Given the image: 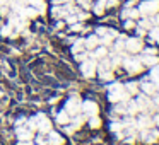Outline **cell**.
Returning <instances> with one entry per match:
<instances>
[{"label": "cell", "mask_w": 159, "mask_h": 145, "mask_svg": "<svg viewBox=\"0 0 159 145\" xmlns=\"http://www.w3.org/2000/svg\"><path fill=\"white\" fill-rule=\"evenodd\" d=\"M139 12H140V15H144V17H152V15H156L159 12V0H145V2H142L140 7H139Z\"/></svg>", "instance_id": "6da1fadb"}, {"label": "cell", "mask_w": 159, "mask_h": 145, "mask_svg": "<svg viewBox=\"0 0 159 145\" xmlns=\"http://www.w3.org/2000/svg\"><path fill=\"white\" fill-rule=\"evenodd\" d=\"M96 68H98V62L94 58H86L84 62H80V72H82V75L87 77V79L94 77Z\"/></svg>", "instance_id": "7a4b0ae2"}, {"label": "cell", "mask_w": 159, "mask_h": 145, "mask_svg": "<svg viewBox=\"0 0 159 145\" xmlns=\"http://www.w3.org/2000/svg\"><path fill=\"white\" fill-rule=\"evenodd\" d=\"M121 65L125 67V70H127L128 73H139L142 70V63L139 58H132V56H125L123 62H121Z\"/></svg>", "instance_id": "3957f363"}, {"label": "cell", "mask_w": 159, "mask_h": 145, "mask_svg": "<svg viewBox=\"0 0 159 145\" xmlns=\"http://www.w3.org/2000/svg\"><path fill=\"white\" fill-rule=\"evenodd\" d=\"M135 103H137V106H139V111H144V113H149V111L156 109L154 103H152L145 94H139V96L135 97Z\"/></svg>", "instance_id": "277c9868"}, {"label": "cell", "mask_w": 159, "mask_h": 145, "mask_svg": "<svg viewBox=\"0 0 159 145\" xmlns=\"http://www.w3.org/2000/svg\"><path fill=\"white\" fill-rule=\"evenodd\" d=\"M80 99L77 96H74V97H70L69 101H67V104H65V111L70 114V116H75L77 113H80Z\"/></svg>", "instance_id": "5b68a950"}, {"label": "cell", "mask_w": 159, "mask_h": 145, "mask_svg": "<svg viewBox=\"0 0 159 145\" xmlns=\"http://www.w3.org/2000/svg\"><path fill=\"white\" fill-rule=\"evenodd\" d=\"M125 50L130 51V53L142 51V39L140 38H127V41H125Z\"/></svg>", "instance_id": "8992f818"}, {"label": "cell", "mask_w": 159, "mask_h": 145, "mask_svg": "<svg viewBox=\"0 0 159 145\" xmlns=\"http://www.w3.org/2000/svg\"><path fill=\"white\" fill-rule=\"evenodd\" d=\"M80 111H82V113L86 114L87 118H89V116H94V114H98L99 108H98V104L94 103V101H84V103L80 104Z\"/></svg>", "instance_id": "52a82bcc"}, {"label": "cell", "mask_w": 159, "mask_h": 145, "mask_svg": "<svg viewBox=\"0 0 159 145\" xmlns=\"http://www.w3.org/2000/svg\"><path fill=\"white\" fill-rule=\"evenodd\" d=\"M140 138L145 142V143H156L159 138V131L152 130V128H144L140 133Z\"/></svg>", "instance_id": "ba28073f"}, {"label": "cell", "mask_w": 159, "mask_h": 145, "mask_svg": "<svg viewBox=\"0 0 159 145\" xmlns=\"http://www.w3.org/2000/svg\"><path fill=\"white\" fill-rule=\"evenodd\" d=\"M36 130L41 135H46L52 130V121H50L48 118H45L43 114H38V128H36Z\"/></svg>", "instance_id": "9c48e42d"}, {"label": "cell", "mask_w": 159, "mask_h": 145, "mask_svg": "<svg viewBox=\"0 0 159 145\" xmlns=\"http://www.w3.org/2000/svg\"><path fill=\"white\" fill-rule=\"evenodd\" d=\"M108 56V48L106 46H96L94 50H91L89 51V58H94L98 62V60H103Z\"/></svg>", "instance_id": "30bf717a"}, {"label": "cell", "mask_w": 159, "mask_h": 145, "mask_svg": "<svg viewBox=\"0 0 159 145\" xmlns=\"http://www.w3.org/2000/svg\"><path fill=\"white\" fill-rule=\"evenodd\" d=\"M135 125H137L139 130H144V128H152L154 121H152V118L149 116V114H142V116H139V118H137Z\"/></svg>", "instance_id": "8fae6325"}, {"label": "cell", "mask_w": 159, "mask_h": 145, "mask_svg": "<svg viewBox=\"0 0 159 145\" xmlns=\"http://www.w3.org/2000/svg\"><path fill=\"white\" fill-rule=\"evenodd\" d=\"M46 135H48V138H46L48 145H63V137H62L60 133H57V131L50 130Z\"/></svg>", "instance_id": "7c38bea8"}, {"label": "cell", "mask_w": 159, "mask_h": 145, "mask_svg": "<svg viewBox=\"0 0 159 145\" xmlns=\"http://www.w3.org/2000/svg\"><path fill=\"white\" fill-rule=\"evenodd\" d=\"M17 138H19V142H31L33 140V131L29 130V128L17 126Z\"/></svg>", "instance_id": "4fadbf2b"}, {"label": "cell", "mask_w": 159, "mask_h": 145, "mask_svg": "<svg viewBox=\"0 0 159 145\" xmlns=\"http://www.w3.org/2000/svg\"><path fill=\"white\" fill-rule=\"evenodd\" d=\"M139 60H140L142 65H147V67H154V65H157V63H159L157 55H144V53H142V56Z\"/></svg>", "instance_id": "5bb4252c"}, {"label": "cell", "mask_w": 159, "mask_h": 145, "mask_svg": "<svg viewBox=\"0 0 159 145\" xmlns=\"http://www.w3.org/2000/svg\"><path fill=\"white\" fill-rule=\"evenodd\" d=\"M140 87H142V90H144L145 96H154V94H156V86H154L152 80H147V79L142 80Z\"/></svg>", "instance_id": "9a60e30c"}, {"label": "cell", "mask_w": 159, "mask_h": 145, "mask_svg": "<svg viewBox=\"0 0 159 145\" xmlns=\"http://www.w3.org/2000/svg\"><path fill=\"white\" fill-rule=\"evenodd\" d=\"M84 41H86V50H89V51H91V50H94L96 46H99V36H98V34H91V36H87Z\"/></svg>", "instance_id": "2e32d148"}, {"label": "cell", "mask_w": 159, "mask_h": 145, "mask_svg": "<svg viewBox=\"0 0 159 145\" xmlns=\"http://www.w3.org/2000/svg\"><path fill=\"white\" fill-rule=\"evenodd\" d=\"M125 41H127L125 36H118L116 43H115V46H113V53H123L125 51Z\"/></svg>", "instance_id": "e0dca14e"}, {"label": "cell", "mask_w": 159, "mask_h": 145, "mask_svg": "<svg viewBox=\"0 0 159 145\" xmlns=\"http://www.w3.org/2000/svg\"><path fill=\"white\" fill-rule=\"evenodd\" d=\"M115 67H113V63H111V60L110 58H103L99 63H98V68H96V72H101V70H113Z\"/></svg>", "instance_id": "ac0fdd59"}, {"label": "cell", "mask_w": 159, "mask_h": 145, "mask_svg": "<svg viewBox=\"0 0 159 145\" xmlns=\"http://www.w3.org/2000/svg\"><path fill=\"white\" fill-rule=\"evenodd\" d=\"M139 15H140L139 9H125V11L121 12V17L123 19H137Z\"/></svg>", "instance_id": "d6986e66"}, {"label": "cell", "mask_w": 159, "mask_h": 145, "mask_svg": "<svg viewBox=\"0 0 159 145\" xmlns=\"http://www.w3.org/2000/svg\"><path fill=\"white\" fill-rule=\"evenodd\" d=\"M82 51H86V41L84 39H77L72 45V53L75 55V53H82Z\"/></svg>", "instance_id": "ffe728a7"}, {"label": "cell", "mask_w": 159, "mask_h": 145, "mask_svg": "<svg viewBox=\"0 0 159 145\" xmlns=\"http://www.w3.org/2000/svg\"><path fill=\"white\" fill-rule=\"evenodd\" d=\"M125 104H127V114H130V116H134V114L139 113V106L135 101H125Z\"/></svg>", "instance_id": "44dd1931"}, {"label": "cell", "mask_w": 159, "mask_h": 145, "mask_svg": "<svg viewBox=\"0 0 159 145\" xmlns=\"http://www.w3.org/2000/svg\"><path fill=\"white\" fill-rule=\"evenodd\" d=\"M70 120H72V118H70V114L67 113L65 109H63V111H60V113H58V116H57V121H58L60 125H67V123H70Z\"/></svg>", "instance_id": "7402d4cb"}, {"label": "cell", "mask_w": 159, "mask_h": 145, "mask_svg": "<svg viewBox=\"0 0 159 145\" xmlns=\"http://www.w3.org/2000/svg\"><path fill=\"white\" fill-rule=\"evenodd\" d=\"M125 90H127L130 96H135V94H139V84H137V82H128V84H125Z\"/></svg>", "instance_id": "603a6c76"}, {"label": "cell", "mask_w": 159, "mask_h": 145, "mask_svg": "<svg viewBox=\"0 0 159 145\" xmlns=\"http://www.w3.org/2000/svg\"><path fill=\"white\" fill-rule=\"evenodd\" d=\"M111 131H113L116 137H123V123H111Z\"/></svg>", "instance_id": "cb8c5ba5"}, {"label": "cell", "mask_w": 159, "mask_h": 145, "mask_svg": "<svg viewBox=\"0 0 159 145\" xmlns=\"http://www.w3.org/2000/svg\"><path fill=\"white\" fill-rule=\"evenodd\" d=\"M139 26H140L142 29H145V31H147V29H152V28H154V21H152L151 17H145L144 21L139 22Z\"/></svg>", "instance_id": "d4e9b609"}, {"label": "cell", "mask_w": 159, "mask_h": 145, "mask_svg": "<svg viewBox=\"0 0 159 145\" xmlns=\"http://www.w3.org/2000/svg\"><path fill=\"white\" fill-rule=\"evenodd\" d=\"M121 90H125V86L123 84H118V82L111 84V86L108 87V92H121Z\"/></svg>", "instance_id": "484cf974"}, {"label": "cell", "mask_w": 159, "mask_h": 145, "mask_svg": "<svg viewBox=\"0 0 159 145\" xmlns=\"http://www.w3.org/2000/svg\"><path fill=\"white\" fill-rule=\"evenodd\" d=\"M26 125H28V128H29L31 131H34L36 128H38V116L31 118V120H26Z\"/></svg>", "instance_id": "4316f807"}, {"label": "cell", "mask_w": 159, "mask_h": 145, "mask_svg": "<svg viewBox=\"0 0 159 145\" xmlns=\"http://www.w3.org/2000/svg\"><path fill=\"white\" fill-rule=\"evenodd\" d=\"M149 36H151L156 43H159V26H154L152 29H149Z\"/></svg>", "instance_id": "83f0119b"}, {"label": "cell", "mask_w": 159, "mask_h": 145, "mask_svg": "<svg viewBox=\"0 0 159 145\" xmlns=\"http://www.w3.org/2000/svg\"><path fill=\"white\" fill-rule=\"evenodd\" d=\"M99 73V77L103 80H111L113 79V70H101V72H98Z\"/></svg>", "instance_id": "f1b7e54d"}, {"label": "cell", "mask_w": 159, "mask_h": 145, "mask_svg": "<svg viewBox=\"0 0 159 145\" xmlns=\"http://www.w3.org/2000/svg\"><path fill=\"white\" fill-rule=\"evenodd\" d=\"M89 125H91L93 128L101 126V120L98 118V114H94V116H89Z\"/></svg>", "instance_id": "f546056e"}, {"label": "cell", "mask_w": 159, "mask_h": 145, "mask_svg": "<svg viewBox=\"0 0 159 145\" xmlns=\"http://www.w3.org/2000/svg\"><path fill=\"white\" fill-rule=\"evenodd\" d=\"M115 113L127 114V104L125 103H116V106H115Z\"/></svg>", "instance_id": "4dcf8cb0"}, {"label": "cell", "mask_w": 159, "mask_h": 145, "mask_svg": "<svg viewBox=\"0 0 159 145\" xmlns=\"http://www.w3.org/2000/svg\"><path fill=\"white\" fill-rule=\"evenodd\" d=\"M156 75H159V63L151 67V72H149V77H156Z\"/></svg>", "instance_id": "1f68e13d"}, {"label": "cell", "mask_w": 159, "mask_h": 145, "mask_svg": "<svg viewBox=\"0 0 159 145\" xmlns=\"http://www.w3.org/2000/svg\"><path fill=\"white\" fill-rule=\"evenodd\" d=\"M125 28H127V29H132V28H135V22H134V19H125Z\"/></svg>", "instance_id": "d6a6232c"}, {"label": "cell", "mask_w": 159, "mask_h": 145, "mask_svg": "<svg viewBox=\"0 0 159 145\" xmlns=\"http://www.w3.org/2000/svg\"><path fill=\"white\" fill-rule=\"evenodd\" d=\"M142 53H144V55H156V50L154 48H145V50H142Z\"/></svg>", "instance_id": "836d02e7"}, {"label": "cell", "mask_w": 159, "mask_h": 145, "mask_svg": "<svg viewBox=\"0 0 159 145\" xmlns=\"http://www.w3.org/2000/svg\"><path fill=\"white\" fill-rule=\"evenodd\" d=\"M116 4H118V0H106V9H110V7H115Z\"/></svg>", "instance_id": "e575fe53"}, {"label": "cell", "mask_w": 159, "mask_h": 145, "mask_svg": "<svg viewBox=\"0 0 159 145\" xmlns=\"http://www.w3.org/2000/svg\"><path fill=\"white\" fill-rule=\"evenodd\" d=\"M151 80L154 82V86H156V90H159V75H156V77H151Z\"/></svg>", "instance_id": "d590c367"}, {"label": "cell", "mask_w": 159, "mask_h": 145, "mask_svg": "<svg viewBox=\"0 0 159 145\" xmlns=\"http://www.w3.org/2000/svg\"><path fill=\"white\" fill-rule=\"evenodd\" d=\"M24 123H26V118H19V120L16 121V126H22Z\"/></svg>", "instance_id": "8d00e7d4"}, {"label": "cell", "mask_w": 159, "mask_h": 145, "mask_svg": "<svg viewBox=\"0 0 159 145\" xmlns=\"http://www.w3.org/2000/svg\"><path fill=\"white\" fill-rule=\"evenodd\" d=\"M154 108H156V109H159V97L154 101Z\"/></svg>", "instance_id": "74e56055"}, {"label": "cell", "mask_w": 159, "mask_h": 145, "mask_svg": "<svg viewBox=\"0 0 159 145\" xmlns=\"http://www.w3.org/2000/svg\"><path fill=\"white\" fill-rule=\"evenodd\" d=\"M154 24H157V26H159V15H157V17L154 19Z\"/></svg>", "instance_id": "f35d334b"}]
</instances>
